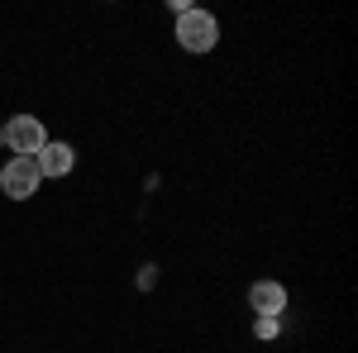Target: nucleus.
Masks as SVG:
<instances>
[{
	"mask_svg": "<svg viewBox=\"0 0 358 353\" xmlns=\"http://www.w3.org/2000/svg\"><path fill=\"white\" fill-rule=\"evenodd\" d=\"M277 320H253V334H258V339H277Z\"/></svg>",
	"mask_w": 358,
	"mask_h": 353,
	"instance_id": "nucleus-6",
	"label": "nucleus"
},
{
	"mask_svg": "<svg viewBox=\"0 0 358 353\" xmlns=\"http://www.w3.org/2000/svg\"><path fill=\"white\" fill-rule=\"evenodd\" d=\"M248 305H253V320H277L287 310V287L282 282H253L248 287Z\"/></svg>",
	"mask_w": 358,
	"mask_h": 353,
	"instance_id": "nucleus-4",
	"label": "nucleus"
},
{
	"mask_svg": "<svg viewBox=\"0 0 358 353\" xmlns=\"http://www.w3.org/2000/svg\"><path fill=\"white\" fill-rule=\"evenodd\" d=\"M38 167H34V158H10V163L0 167V191L10 196V201H29L34 191H38Z\"/></svg>",
	"mask_w": 358,
	"mask_h": 353,
	"instance_id": "nucleus-3",
	"label": "nucleus"
},
{
	"mask_svg": "<svg viewBox=\"0 0 358 353\" xmlns=\"http://www.w3.org/2000/svg\"><path fill=\"white\" fill-rule=\"evenodd\" d=\"M177 43L187 48V53H210L215 43H220V20L210 15V10H187V15H177Z\"/></svg>",
	"mask_w": 358,
	"mask_h": 353,
	"instance_id": "nucleus-1",
	"label": "nucleus"
},
{
	"mask_svg": "<svg viewBox=\"0 0 358 353\" xmlns=\"http://www.w3.org/2000/svg\"><path fill=\"white\" fill-rule=\"evenodd\" d=\"M0 138L10 143V153H15V158H34V153L48 143V129H43V120H38V115H15L10 124H0Z\"/></svg>",
	"mask_w": 358,
	"mask_h": 353,
	"instance_id": "nucleus-2",
	"label": "nucleus"
},
{
	"mask_svg": "<svg viewBox=\"0 0 358 353\" xmlns=\"http://www.w3.org/2000/svg\"><path fill=\"white\" fill-rule=\"evenodd\" d=\"M0 143H5V138H0Z\"/></svg>",
	"mask_w": 358,
	"mask_h": 353,
	"instance_id": "nucleus-7",
	"label": "nucleus"
},
{
	"mask_svg": "<svg viewBox=\"0 0 358 353\" xmlns=\"http://www.w3.org/2000/svg\"><path fill=\"white\" fill-rule=\"evenodd\" d=\"M72 163H77V148H72V143H53V138L34 153L38 177H67V172H72Z\"/></svg>",
	"mask_w": 358,
	"mask_h": 353,
	"instance_id": "nucleus-5",
	"label": "nucleus"
}]
</instances>
